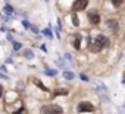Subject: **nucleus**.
Masks as SVG:
<instances>
[{
  "label": "nucleus",
  "instance_id": "dca6fc26",
  "mask_svg": "<svg viewBox=\"0 0 125 114\" xmlns=\"http://www.w3.org/2000/svg\"><path fill=\"white\" fill-rule=\"evenodd\" d=\"M13 47H15V50L21 49V43H18V42H13Z\"/></svg>",
  "mask_w": 125,
  "mask_h": 114
},
{
  "label": "nucleus",
  "instance_id": "aec40b11",
  "mask_svg": "<svg viewBox=\"0 0 125 114\" xmlns=\"http://www.w3.org/2000/svg\"><path fill=\"white\" fill-rule=\"evenodd\" d=\"M5 11H6V12H12V8L8 5V6H5Z\"/></svg>",
  "mask_w": 125,
  "mask_h": 114
},
{
  "label": "nucleus",
  "instance_id": "1a4fd4ad",
  "mask_svg": "<svg viewBox=\"0 0 125 114\" xmlns=\"http://www.w3.org/2000/svg\"><path fill=\"white\" fill-rule=\"evenodd\" d=\"M63 77H65L66 80H72L75 76H74V73H71V71H65V73H63Z\"/></svg>",
  "mask_w": 125,
  "mask_h": 114
},
{
  "label": "nucleus",
  "instance_id": "f8f14e48",
  "mask_svg": "<svg viewBox=\"0 0 125 114\" xmlns=\"http://www.w3.org/2000/svg\"><path fill=\"white\" fill-rule=\"evenodd\" d=\"M24 55H25V58H34V53H32L30 49H27V50L24 52Z\"/></svg>",
  "mask_w": 125,
  "mask_h": 114
},
{
  "label": "nucleus",
  "instance_id": "f257e3e1",
  "mask_svg": "<svg viewBox=\"0 0 125 114\" xmlns=\"http://www.w3.org/2000/svg\"><path fill=\"white\" fill-rule=\"evenodd\" d=\"M109 44V40H107V37H104V36H97L96 39H93L90 43H88V46H90V50H93V52H99V50H102L104 46H107Z\"/></svg>",
  "mask_w": 125,
  "mask_h": 114
},
{
  "label": "nucleus",
  "instance_id": "7ed1b4c3",
  "mask_svg": "<svg viewBox=\"0 0 125 114\" xmlns=\"http://www.w3.org/2000/svg\"><path fill=\"white\" fill-rule=\"evenodd\" d=\"M41 113L43 114H62L63 110L59 105H54V104H49V105H44L41 107Z\"/></svg>",
  "mask_w": 125,
  "mask_h": 114
},
{
  "label": "nucleus",
  "instance_id": "423d86ee",
  "mask_svg": "<svg viewBox=\"0 0 125 114\" xmlns=\"http://www.w3.org/2000/svg\"><path fill=\"white\" fill-rule=\"evenodd\" d=\"M88 19H90L91 24H99V22H100V15H99V12L90 11V12H88Z\"/></svg>",
  "mask_w": 125,
  "mask_h": 114
},
{
  "label": "nucleus",
  "instance_id": "6e6552de",
  "mask_svg": "<svg viewBox=\"0 0 125 114\" xmlns=\"http://www.w3.org/2000/svg\"><path fill=\"white\" fill-rule=\"evenodd\" d=\"M53 95H54V96H57V95H68V90H66V89H56Z\"/></svg>",
  "mask_w": 125,
  "mask_h": 114
},
{
  "label": "nucleus",
  "instance_id": "9d476101",
  "mask_svg": "<svg viewBox=\"0 0 125 114\" xmlns=\"http://www.w3.org/2000/svg\"><path fill=\"white\" fill-rule=\"evenodd\" d=\"M34 83H35V85H37V86H38L41 90H44V92H47V90H49V89H47V87H46V86H44V85L40 82V80H34Z\"/></svg>",
  "mask_w": 125,
  "mask_h": 114
},
{
  "label": "nucleus",
  "instance_id": "39448f33",
  "mask_svg": "<svg viewBox=\"0 0 125 114\" xmlns=\"http://www.w3.org/2000/svg\"><path fill=\"white\" fill-rule=\"evenodd\" d=\"M88 5V0H75L74 5H72V9L77 12V11H84Z\"/></svg>",
  "mask_w": 125,
  "mask_h": 114
},
{
  "label": "nucleus",
  "instance_id": "5701e85b",
  "mask_svg": "<svg viewBox=\"0 0 125 114\" xmlns=\"http://www.w3.org/2000/svg\"><path fill=\"white\" fill-rule=\"evenodd\" d=\"M2 93H3V87L0 86V96H2Z\"/></svg>",
  "mask_w": 125,
  "mask_h": 114
},
{
  "label": "nucleus",
  "instance_id": "0eeeda50",
  "mask_svg": "<svg viewBox=\"0 0 125 114\" xmlns=\"http://www.w3.org/2000/svg\"><path fill=\"white\" fill-rule=\"evenodd\" d=\"M106 27L110 28L112 31H116V30L119 28V24H118L115 19H107V21H106Z\"/></svg>",
  "mask_w": 125,
  "mask_h": 114
},
{
  "label": "nucleus",
  "instance_id": "f03ea898",
  "mask_svg": "<svg viewBox=\"0 0 125 114\" xmlns=\"http://www.w3.org/2000/svg\"><path fill=\"white\" fill-rule=\"evenodd\" d=\"M96 86V92H97V95H99V98L104 102V104H107L109 102V96H107V89H106V86L103 85V83H96L94 85Z\"/></svg>",
  "mask_w": 125,
  "mask_h": 114
},
{
  "label": "nucleus",
  "instance_id": "6ab92c4d",
  "mask_svg": "<svg viewBox=\"0 0 125 114\" xmlns=\"http://www.w3.org/2000/svg\"><path fill=\"white\" fill-rule=\"evenodd\" d=\"M15 114H25V110L22 108V110H18V111H15Z\"/></svg>",
  "mask_w": 125,
  "mask_h": 114
},
{
  "label": "nucleus",
  "instance_id": "a211bd4d",
  "mask_svg": "<svg viewBox=\"0 0 125 114\" xmlns=\"http://www.w3.org/2000/svg\"><path fill=\"white\" fill-rule=\"evenodd\" d=\"M80 77H81V80H84V82H88V77H87L85 74H81Z\"/></svg>",
  "mask_w": 125,
  "mask_h": 114
},
{
  "label": "nucleus",
  "instance_id": "20e7f679",
  "mask_svg": "<svg viewBox=\"0 0 125 114\" xmlns=\"http://www.w3.org/2000/svg\"><path fill=\"white\" fill-rule=\"evenodd\" d=\"M77 110H78V113H91V111H94V105L90 102H81V104H78Z\"/></svg>",
  "mask_w": 125,
  "mask_h": 114
},
{
  "label": "nucleus",
  "instance_id": "4be33fe9",
  "mask_svg": "<svg viewBox=\"0 0 125 114\" xmlns=\"http://www.w3.org/2000/svg\"><path fill=\"white\" fill-rule=\"evenodd\" d=\"M0 79H8V76L6 74H0Z\"/></svg>",
  "mask_w": 125,
  "mask_h": 114
},
{
  "label": "nucleus",
  "instance_id": "9b49d317",
  "mask_svg": "<svg viewBox=\"0 0 125 114\" xmlns=\"http://www.w3.org/2000/svg\"><path fill=\"white\" fill-rule=\"evenodd\" d=\"M80 42H81V39H80V37H75V40H74V47H75V49H80V47H81V43H80Z\"/></svg>",
  "mask_w": 125,
  "mask_h": 114
},
{
  "label": "nucleus",
  "instance_id": "ddd939ff",
  "mask_svg": "<svg viewBox=\"0 0 125 114\" xmlns=\"http://www.w3.org/2000/svg\"><path fill=\"white\" fill-rule=\"evenodd\" d=\"M72 24H74L75 27H78V25H80V19H78V16H77V15H72Z\"/></svg>",
  "mask_w": 125,
  "mask_h": 114
},
{
  "label": "nucleus",
  "instance_id": "2eb2a0df",
  "mask_svg": "<svg viewBox=\"0 0 125 114\" xmlns=\"http://www.w3.org/2000/svg\"><path fill=\"white\" fill-rule=\"evenodd\" d=\"M122 2H124V0H112L113 6H119V5H122Z\"/></svg>",
  "mask_w": 125,
  "mask_h": 114
},
{
  "label": "nucleus",
  "instance_id": "f3484780",
  "mask_svg": "<svg viewBox=\"0 0 125 114\" xmlns=\"http://www.w3.org/2000/svg\"><path fill=\"white\" fill-rule=\"evenodd\" d=\"M119 114H125V104L119 107Z\"/></svg>",
  "mask_w": 125,
  "mask_h": 114
},
{
  "label": "nucleus",
  "instance_id": "4468645a",
  "mask_svg": "<svg viewBox=\"0 0 125 114\" xmlns=\"http://www.w3.org/2000/svg\"><path fill=\"white\" fill-rule=\"evenodd\" d=\"M56 73H57L56 70H46V74L47 76H56Z\"/></svg>",
  "mask_w": 125,
  "mask_h": 114
},
{
  "label": "nucleus",
  "instance_id": "412c9836",
  "mask_svg": "<svg viewBox=\"0 0 125 114\" xmlns=\"http://www.w3.org/2000/svg\"><path fill=\"white\" fill-rule=\"evenodd\" d=\"M44 33H46V36H49V37H52V33H50V30H46Z\"/></svg>",
  "mask_w": 125,
  "mask_h": 114
}]
</instances>
